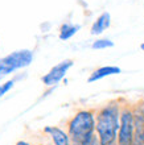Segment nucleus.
Returning a JSON list of instances; mask_svg holds the SVG:
<instances>
[{
  "label": "nucleus",
  "instance_id": "7ed1b4c3",
  "mask_svg": "<svg viewBox=\"0 0 144 145\" xmlns=\"http://www.w3.org/2000/svg\"><path fill=\"white\" fill-rule=\"evenodd\" d=\"M133 112L132 103L122 98L120 127L118 132V145H133Z\"/></svg>",
  "mask_w": 144,
  "mask_h": 145
},
{
  "label": "nucleus",
  "instance_id": "2eb2a0df",
  "mask_svg": "<svg viewBox=\"0 0 144 145\" xmlns=\"http://www.w3.org/2000/svg\"><path fill=\"white\" fill-rule=\"evenodd\" d=\"M16 145H30V144L29 142H27V141H24V140H20V141L16 142Z\"/></svg>",
  "mask_w": 144,
  "mask_h": 145
},
{
  "label": "nucleus",
  "instance_id": "1a4fd4ad",
  "mask_svg": "<svg viewBox=\"0 0 144 145\" xmlns=\"http://www.w3.org/2000/svg\"><path fill=\"white\" fill-rule=\"evenodd\" d=\"M110 24H111V16H110V13H108V12H103L102 15L99 16L98 19L93 23L91 29H90V33L93 36L101 35V33H103L107 28L110 27Z\"/></svg>",
  "mask_w": 144,
  "mask_h": 145
},
{
  "label": "nucleus",
  "instance_id": "9d476101",
  "mask_svg": "<svg viewBox=\"0 0 144 145\" xmlns=\"http://www.w3.org/2000/svg\"><path fill=\"white\" fill-rule=\"evenodd\" d=\"M80 25H74V24H69V23H65L61 25L60 28V33H58V37L60 40L62 41H66L69 38H72L73 36L76 35L77 32L80 31Z\"/></svg>",
  "mask_w": 144,
  "mask_h": 145
},
{
  "label": "nucleus",
  "instance_id": "f03ea898",
  "mask_svg": "<svg viewBox=\"0 0 144 145\" xmlns=\"http://www.w3.org/2000/svg\"><path fill=\"white\" fill-rule=\"evenodd\" d=\"M95 112L94 108H84L69 119L68 133L72 142L84 144L86 138L95 133Z\"/></svg>",
  "mask_w": 144,
  "mask_h": 145
},
{
  "label": "nucleus",
  "instance_id": "423d86ee",
  "mask_svg": "<svg viewBox=\"0 0 144 145\" xmlns=\"http://www.w3.org/2000/svg\"><path fill=\"white\" fill-rule=\"evenodd\" d=\"M73 65H74L73 59H65V61L57 63V65L53 66V67L41 78L42 83L45 84V86H48V87L56 86L58 82H61V80L64 79L65 75H66V72L69 71V69H70Z\"/></svg>",
  "mask_w": 144,
  "mask_h": 145
},
{
  "label": "nucleus",
  "instance_id": "6e6552de",
  "mask_svg": "<svg viewBox=\"0 0 144 145\" xmlns=\"http://www.w3.org/2000/svg\"><path fill=\"white\" fill-rule=\"evenodd\" d=\"M120 72L122 70L118 66H102V67H98V69H95L94 71L91 72L90 76L87 78V82L89 83H94V82H97L99 79H103L106 76L116 75V74H120Z\"/></svg>",
  "mask_w": 144,
  "mask_h": 145
},
{
  "label": "nucleus",
  "instance_id": "dca6fc26",
  "mask_svg": "<svg viewBox=\"0 0 144 145\" xmlns=\"http://www.w3.org/2000/svg\"><path fill=\"white\" fill-rule=\"evenodd\" d=\"M140 49L144 52V42H143V44H141V45H140Z\"/></svg>",
  "mask_w": 144,
  "mask_h": 145
},
{
  "label": "nucleus",
  "instance_id": "4468645a",
  "mask_svg": "<svg viewBox=\"0 0 144 145\" xmlns=\"http://www.w3.org/2000/svg\"><path fill=\"white\" fill-rule=\"evenodd\" d=\"M12 72H13V71H12L9 67H7V66L3 63V62L0 61V79H1V78H4L5 75H9V74H12Z\"/></svg>",
  "mask_w": 144,
  "mask_h": 145
},
{
  "label": "nucleus",
  "instance_id": "9b49d317",
  "mask_svg": "<svg viewBox=\"0 0 144 145\" xmlns=\"http://www.w3.org/2000/svg\"><path fill=\"white\" fill-rule=\"evenodd\" d=\"M114 46V42L108 40V38H99V40H95L93 44H91V48L94 50H102V49H108V48H112Z\"/></svg>",
  "mask_w": 144,
  "mask_h": 145
},
{
  "label": "nucleus",
  "instance_id": "20e7f679",
  "mask_svg": "<svg viewBox=\"0 0 144 145\" xmlns=\"http://www.w3.org/2000/svg\"><path fill=\"white\" fill-rule=\"evenodd\" d=\"M0 61L7 67H9L12 71H15L17 69H24V67L29 66L33 61V52L29 49L16 50V52H12L5 57L0 58Z\"/></svg>",
  "mask_w": 144,
  "mask_h": 145
},
{
  "label": "nucleus",
  "instance_id": "f3484780",
  "mask_svg": "<svg viewBox=\"0 0 144 145\" xmlns=\"http://www.w3.org/2000/svg\"><path fill=\"white\" fill-rule=\"evenodd\" d=\"M72 145H82V144H80V142H72Z\"/></svg>",
  "mask_w": 144,
  "mask_h": 145
},
{
  "label": "nucleus",
  "instance_id": "f8f14e48",
  "mask_svg": "<svg viewBox=\"0 0 144 145\" xmlns=\"http://www.w3.org/2000/svg\"><path fill=\"white\" fill-rule=\"evenodd\" d=\"M13 84H15V80L13 79L7 80V82H4V83L0 84V98L5 95V94H7V92L13 87Z\"/></svg>",
  "mask_w": 144,
  "mask_h": 145
},
{
  "label": "nucleus",
  "instance_id": "39448f33",
  "mask_svg": "<svg viewBox=\"0 0 144 145\" xmlns=\"http://www.w3.org/2000/svg\"><path fill=\"white\" fill-rule=\"evenodd\" d=\"M133 112V145H144V99L132 103Z\"/></svg>",
  "mask_w": 144,
  "mask_h": 145
},
{
  "label": "nucleus",
  "instance_id": "0eeeda50",
  "mask_svg": "<svg viewBox=\"0 0 144 145\" xmlns=\"http://www.w3.org/2000/svg\"><path fill=\"white\" fill-rule=\"evenodd\" d=\"M44 133L49 135L54 145H72V140L68 132L61 129L60 127L48 125L44 128Z\"/></svg>",
  "mask_w": 144,
  "mask_h": 145
},
{
  "label": "nucleus",
  "instance_id": "f257e3e1",
  "mask_svg": "<svg viewBox=\"0 0 144 145\" xmlns=\"http://www.w3.org/2000/svg\"><path fill=\"white\" fill-rule=\"evenodd\" d=\"M122 98L112 99L97 108L95 133L102 145H118V132L120 127Z\"/></svg>",
  "mask_w": 144,
  "mask_h": 145
},
{
  "label": "nucleus",
  "instance_id": "ddd939ff",
  "mask_svg": "<svg viewBox=\"0 0 144 145\" xmlns=\"http://www.w3.org/2000/svg\"><path fill=\"white\" fill-rule=\"evenodd\" d=\"M82 145H102V144H101V141H99L97 133H94V135H91L89 138H86Z\"/></svg>",
  "mask_w": 144,
  "mask_h": 145
}]
</instances>
